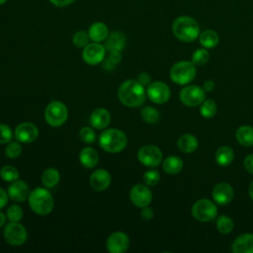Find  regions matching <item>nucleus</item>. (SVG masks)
<instances>
[{
	"label": "nucleus",
	"instance_id": "1",
	"mask_svg": "<svg viewBox=\"0 0 253 253\" xmlns=\"http://www.w3.org/2000/svg\"><path fill=\"white\" fill-rule=\"evenodd\" d=\"M118 97L123 105L136 108L144 103L146 93L144 87L137 80L128 79L119 87Z\"/></svg>",
	"mask_w": 253,
	"mask_h": 253
},
{
	"label": "nucleus",
	"instance_id": "2",
	"mask_svg": "<svg viewBox=\"0 0 253 253\" xmlns=\"http://www.w3.org/2000/svg\"><path fill=\"white\" fill-rule=\"evenodd\" d=\"M174 36L185 42H194L200 36V27L198 22L189 16H180L172 24Z\"/></svg>",
	"mask_w": 253,
	"mask_h": 253
},
{
	"label": "nucleus",
	"instance_id": "3",
	"mask_svg": "<svg viewBox=\"0 0 253 253\" xmlns=\"http://www.w3.org/2000/svg\"><path fill=\"white\" fill-rule=\"evenodd\" d=\"M30 208L39 215H46L53 209V198L48 190L38 187L30 192L29 198Z\"/></svg>",
	"mask_w": 253,
	"mask_h": 253
},
{
	"label": "nucleus",
	"instance_id": "4",
	"mask_svg": "<svg viewBox=\"0 0 253 253\" xmlns=\"http://www.w3.org/2000/svg\"><path fill=\"white\" fill-rule=\"evenodd\" d=\"M127 143L126 135L118 128H107L99 136V144L109 153H119L125 149Z\"/></svg>",
	"mask_w": 253,
	"mask_h": 253
},
{
	"label": "nucleus",
	"instance_id": "5",
	"mask_svg": "<svg viewBox=\"0 0 253 253\" xmlns=\"http://www.w3.org/2000/svg\"><path fill=\"white\" fill-rule=\"evenodd\" d=\"M196 73V65L192 61L182 60L171 67L170 78L176 84L185 85L194 80Z\"/></svg>",
	"mask_w": 253,
	"mask_h": 253
},
{
	"label": "nucleus",
	"instance_id": "6",
	"mask_svg": "<svg viewBox=\"0 0 253 253\" xmlns=\"http://www.w3.org/2000/svg\"><path fill=\"white\" fill-rule=\"evenodd\" d=\"M67 118L68 110L62 102L52 101L46 106L44 111V119L49 126L53 127L60 126L66 122Z\"/></svg>",
	"mask_w": 253,
	"mask_h": 253
},
{
	"label": "nucleus",
	"instance_id": "7",
	"mask_svg": "<svg viewBox=\"0 0 253 253\" xmlns=\"http://www.w3.org/2000/svg\"><path fill=\"white\" fill-rule=\"evenodd\" d=\"M192 214L197 220L208 222L216 217L217 208L213 202L208 199H201L193 205Z\"/></svg>",
	"mask_w": 253,
	"mask_h": 253
},
{
	"label": "nucleus",
	"instance_id": "8",
	"mask_svg": "<svg viewBox=\"0 0 253 253\" xmlns=\"http://www.w3.org/2000/svg\"><path fill=\"white\" fill-rule=\"evenodd\" d=\"M162 158H163V154L160 148L152 144L143 145L137 151L138 161L147 167L158 166L161 163Z\"/></svg>",
	"mask_w": 253,
	"mask_h": 253
},
{
	"label": "nucleus",
	"instance_id": "9",
	"mask_svg": "<svg viewBox=\"0 0 253 253\" xmlns=\"http://www.w3.org/2000/svg\"><path fill=\"white\" fill-rule=\"evenodd\" d=\"M3 235L7 243L13 246H20L27 240V230L19 222L10 221L4 228Z\"/></svg>",
	"mask_w": 253,
	"mask_h": 253
},
{
	"label": "nucleus",
	"instance_id": "10",
	"mask_svg": "<svg viewBox=\"0 0 253 253\" xmlns=\"http://www.w3.org/2000/svg\"><path fill=\"white\" fill-rule=\"evenodd\" d=\"M205 90L197 85H189L184 87L180 93V101L189 107H196L200 105L205 100Z\"/></svg>",
	"mask_w": 253,
	"mask_h": 253
},
{
	"label": "nucleus",
	"instance_id": "11",
	"mask_svg": "<svg viewBox=\"0 0 253 253\" xmlns=\"http://www.w3.org/2000/svg\"><path fill=\"white\" fill-rule=\"evenodd\" d=\"M106 47L100 42L88 43L82 51L83 60L89 65H97L105 59Z\"/></svg>",
	"mask_w": 253,
	"mask_h": 253
},
{
	"label": "nucleus",
	"instance_id": "12",
	"mask_svg": "<svg viewBox=\"0 0 253 253\" xmlns=\"http://www.w3.org/2000/svg\"><path fill=\"white\" fill-rule=\"evenodd\" d=\"M146 95L151 102L160 105L169 100L171 92L167 84L162 81H155L147 86Z\"/></svg>",
	"mask_w": 253,
	"mask_h": 253
},
{
	"label": "nucleus",
	"instance_id": "13",
	"mask_svg": "<svg viewBox=\"0 0 253 253\" xmlns=\"http://www.w3.org/2000/svg\"><path fill=\"white\" fill-rule=\"evenodd\" d=\"M129 199L135 207L142 209L150 204L152 200V193L148 189L147 185L136 184L129 192Z\"/></svg>",
	"mask_w": 253,
	"mask_h": 253
},
{
	"label": "nucleus",
	"instance_id": "14",
	"mask_svg": "<svg viewBox=\"0 0 253 253\" xmlns=\"http://www.w3.org/2000/svg\"><path fill=\"white\" fill-rule=\"evenodd\" d=\"M129 246L128 236L122 231H116L110 234L106 241V248L110 253H124Z\"/></svg>",
	"mask_w": 253,
	"mask_h": 253
},
{
	"label": "nucleus",
	"instance_id": "15",
	"mask_svg": "<svg viewBox=\"0 0 253 253\" xmlns=\"http://www.w3.org/2000/svg\"><path fill=\"white\" fill-rule=\"evenodd\" d=\"M39 129L37 126L30 122L19 124L15 128V137L19 142L31 143L38 138Z\"/></svg>",
	"mask_w": 253,
	"mask_h": 253
},
{
	"label": "nucleus",
	"instance_id": "16",
	"mask_svg": "<svg viewBox=\"0 0 253 253\" xmlns=\"http://www.w3.org/2000/svg\"><path fill=\"white\" fill-rule=\"evenodd\" d=\"M211 196L213 201L220 206H224L229 204L234 196V192L232 187L225 182H220L216 184L211 192Z\"/></svg>",
	"mask_w": 253,
	"mask_h": 253
},
{
	"label": "nucleus",
	"instance_id": "17",
	"mask_svg": "<svg viewBox=\"0 0 253 253\" xmlns=\"http://www.w3.org/2000/svg\"><path fill=\"white\" fill-rule=\"evenodd\" d=\"M90 186L98 192L105 191L111 184V175L105 169H98L94 171L89 179Z\"/></svg>",
	"mask_w": 253,
	"mask_h": 253
},
{
	"label": "nucleus",
	"instance_id": "18",
	"mask_svg": "<svg viewBox=\"0 0 253 253\" xmlns=\"http://www.w3.org/2000/svg\"><path fill=\"white\" fill-rule=\"evenodd\" d=\"M29 186L23 180H16L8 188V196L14 202H24L29 198Z\"/></svg>",
	"mask_w": 253,
	"mask_h": 253
},
{
	"label": "nucleus",
	"instance_id": "19",
	"mask_svg": "<svg viewBox=\"0 0 253 253\" xmlns=\"http://www.w3.org/2000/svg\"><path fill=\"white\" fill-rule=\"evenodd\" d=\"M111 123V115L104 108L95 109L90 115V124L96 129H104Z\"/></svg>",
	"mask_w": 253,
	"mask_h": 253
},
{
	"label": "nucleus",
	"instance_id": "20",
	"mask_svg": "<svg viewBox=\"0 0 253 253\" xmlns=\"http://www.w3.org/2000/svg\"><path fill=\"white\" fill-rule=\"evenodd\" d=\"M126 39L124 33L116 31L109 34L106 39L105 47L109 52L111 51H122L126 46Z\"/></svg>",
	"mask_w": 253,
	"mask_h": 253
},
{
	"label": "nucleus",
	"instance_id": "21",
	"mask_svg": "<svg viewBox=\"0 0 253 253\" xmlns=\"http://www.w3.org/2000/svg\"><path fill=\"white\" fill-rule=\"evenodd\" d=\"M231 250L234 253H253V234L244 233L239 235L233 241Z\"/></svg>",
	"mask_w": 253,
	"mask_h": 253
},
{
	"label": "nucleus",
	"instance_id": "22",
	"mask_svg": "<svg viewBox=\"0 0 253 253\" xmlns=\"http://www.w3.org/2000/svg\"><path fill=\"white\" fill-rule=\"evenodd\" d=\"M88 35L91 41L95 42H101L106 41L107 37L109 36V29L105 23L95 22L89 27Z\"/></svg>",
	"mask_w": 253,
	"mask_h": 253
},
{
	"label": "nucleus",
	"instance_id": "23",
	"mask_svg": "<svg viewBox=\"0 0 253 253\" xmlns=\"http://www.w3.org/2000/svg\"><path fill=\"white\" fill-rule=\"evenodd\" d=\"M199 142L195 135L191 133H185L178 138L177 146L180 151L184 153H192L198 148Z\"/></svg>",
	"mask_w": 253,
	"mask_h": 253
},
{
	"label": "nucleus",
	"instance_id": "24",
	"mask_svg": "<svg viewBox=\"0 0 253 253\" xmlns=\"http://www.w3.org/2000/svg\"><path fill=\"white\" fill-rule=\"evenodd\" d=\"M79 160L84 167L93 168L99 161V154L92 147H84L79 153Z\"/></svg>",
	"mask_w": 253,
	"mask_h": 253
},
{
	"label": "nucleus",
	"instance_id": "25",
	"mask_svg": "<svg viewBox=\"0 0 253 253\" xmlns=\"http://www.w3.org/2000/svg\"><path fill=\"white\" fill-rule=\"evenodd\" d=\"M183 160L177 155H170L163 161V170L171 175L178 174L183 169Z\"/></svg>",
	"mask_w": 253,
	"mask_h": 253
},
{
	"label": "nucleus",
	"instance_id": "26",
	"mask_svg": "<svg viewBox=\"0 0 253 253\" xmlns=\"http://www.w3.org/2000/svg\"><path fill=\"white\" fill-rule=\"evenodd\" d=\"M235 137L237 141L243 146L253 145V126H241L237 128Z\"/></svg>",
	"mask_w": 253,
	"mask_h": 253
},
{
	"label": "nucleus",
	"instance_id": "27",
	"mask_svg": "<svg viewBox=\"0 0 253 253\" xmlns=\"http://www.w3.org/2000/svg\"><path fill=\"white\" fill-rule=\"evenodd\" d=\"M234 158V152L229 146H221L215 152V162L219 166L229 165Z\"/></svg>",
	"mask_w": 253,
	"mask_h": 253
},
{
	"label": "nucleus",
	"instance_id": "28",
	"mask_svg": "<svg viewBox=\"0 0 253 253\" xmlns=\"http://www.w3.org/2000/svg\"><path fill=\"white\" fill-rule=\"evenodd\" d=\"M60 181V174L55 168H47L42 174V183L45 188H52Z\"/></svg>",
	"mask_w": 253,
	"mask_h": 253
},
{
	"label": "nucleus",
	"instance_id": "29",
	"mask_svg": "<svg viewBox=\"0 0 253 253\" xmlns=\"http://www.w3.org/2000/svg\"><path fill=\"white\" fill-rule=\"evenodd\" d=\"M200 43L206 47V48H212L217 45L219 42V37L216 32L212 30H207L204 31L200 36H199Z\"/></svg>",
	"mask_w": 253,
	"mask_h": 253
},
{
	"label": "nucleus",
	"instance_id": "30",
	"mask_svg": "<svg viewBox=\"0 0 253 253\" xmlns=\"http://www.w3.org/2000/svg\"><path fill=\"white\" fill-rule=\"evenodd\" d=\"M200 113L206 119L212 118L216 113V105H215L214 101L211 99H205L201 103Z\"/></svg>",
	"mask_w": 253,
	"mask_h": 253
},
{
	"label": "nucleus",
	"instance_id": "31",
	"mask_svg": "<svg viewBox=\"0 0 253 253\" xmlns=\"http://www.w3.org/2000/svg\"><path fill=\"white\" fill-rule=\"evenodd\" d=\"M0 177L5 182H14L19 179V171L12 165H5L0 170Z\"/></svg>",
	"mask_w": 253,
	"mask_h": 253
},
{
	"label": "nucleus",
	"instance_id": "32",
	"mask_svg": "<svg viewBox=\"0 0 253 253\" xmlns=\"http://www.w3.org/2000/svg\"><path fill=\"white\" fill-rule=\"evenodd\" d=\"M233 221L229 216L220 215L216 219V228L222 234H227L233 229Z\"/></svg>",
	"mask_w": 253,
	"mask_h": 253
},
{
	"label": "nucleus",
	"instance_id": "33",
	"mask_svg": "<svg viewBox=\"0 0 253 253\" xmlns=\"http://www.w3.org/2000/svg\"><path fill=\"white\" fill-rule=\"evenodd\" d=\"M141 118L145 123L153 125L159 121L160 114L156 109L152 107H144L141 110Z\"/></svg>",
	"mask_w": 253,
	"mask_h": 253
},
{
	"label": "nucleus",
	"instance_id": "34",
	"mask_svg": "<svg viewBox=\"0 0 253 253\" xmlns=\"http://www.w3.org/2000/svg\"><path fill=\"white\" fill-rule=\"evenodd\" d=\"M122 60L121 51H111L109 56L104 60L103 67L108 71H112Z\"/></svg>",
	"mask_w": 253,
	"mask_h": 253
},
{
	"label": "nucleus",
	"instance_id": "35",
	"mask_svg": "<svg viewBox=\"0 0 253 253\" xmlns=\"http://www.w3.org/2000/svg\"><path fill=\"white\" fill-rule=\"evenodd\" d=\"M210 59V53L206 48H200L194 51L192 55V62L195 65L201 66L206 64Z\"/></svg>",
	"mask_w": 253,
	"mask_h": 253
},
{
	"label": "nucleus",
	"instance_id": "36",
	"mask_svg": "<svg viewBox=\"0 0 253 253\" xmlns=\"http://www.w3.org/2000/svg\"><path fill=\"white\" fill-rule=\"evenodd\" d=\"M22 153V146L20 142L17 141H10L7 143L5 147V154L7 157L11 159L17 158Z\"/></svg>",
	"mask_w": 253,
	"mask_h": 253
},
{
	"label": "nucleus",
	"instance_id": "37",
	"mask_svg": "<svg viewBox=\"0 0 253 253\" xmlns=\"http://www.w3.org/2000/svg\"><path fill=\"white\" fill-rule=\"evenodd\" d=\"M6 216L10 221L18 222L23 217V210L18 205H11L6 211Z\"/></svg>",
	"mask_w": 253,
	"mask_h": 253
},
{
	"label": "nucleus",
	"instance_id": "38",
	"mask_svg": "<svg viewBox=\"0 0 253 253\" xmlns=\"http://www.w3.org/2000/svg\"><path fill=\"white\" fill-rule=\"evenodd\" d=\"M80 139L87 144H92L96 141V133L90 126H84L79 130Z\"/></svg>",
	"mask_w": 253,
	"mask_h": 253
},
{
	"label": "nucleus",
	"instance_id": "39",
	"mask_svg": "<svg viewBox=\"0 0 253 253\" xmlns=\"http://www.w3.org/2000/svg\"><path fill=\"white\" fill-rule=\"evenodd\" d=\"M89 41H90L89 35L84 31H78L72 37V42L77 47L84 48L89 43Z\"/></svg>",
	"mask_w": 253,
	"mask_h": 253
},
{
	"label": "nucleus",
	"instance_id": "40",
	"mask_svg": "<svg viewBox=\"0 0 253 253\" xmlns=\"http://www.w3.org/2000/svg\"><path fill=\"white\" fill-rule=\"evenodd\" d=\"M160 180V174L155 169L147 170L143 175V182L147 186H155Z\"/></svg>",
	"mask_w": 253,
	"mask_h": 253
},
{
	"label": "nucleus",
	"instance_id": "41",
	"mask_svg": "<svg viewBox=\"0 0 253 253\" xmlns=\"http://www.w3.org/2000/svg\"><path fill=\"white\" fill-rule=\"evenodd\" d=\"M13 138V131L8 125L0 124V144H7Z\"/></svg>",
	"mask_w": 253,
	"mask_h": 253
},
{
	"label": "nucleus",
	"instance_id": "42",
	"mask_svg": "<svg viewBox=\"0 0 253 253\" xmlns=\"http://www.w3.org/2000/svg\"><path fill=\"white\" fill-rule=\"evenodd\" d=\"M137 81L143 86V87H147L150 83H151V77L147 72H141L138 77H137Z\"/></svg>",
	"mask_w": 253,
	"mask_h": 253
},
{
	"label": "nucleus",
	"instance_id": "43",
	"mask_svg": "<svg viewBox=\"0 0 253 253\" xmlns=\"http://www.w3.org/2000/svg\"><path fill=\"white\" fill-rule=\"evenodd\" d=\"M244 168L251 174H253V153L249 154L244 159Z\"/></svg>",
	"mask_w": 253,
	"mask_h": 253
},
{
	"label": "nucleus",
	"instance_id": "44",
	"mask_svg": "<svg viewBox=\"0 0 253 253\" xmlns=\"http://www.w3.org/2000/svg\"><path fill=\"white\" fill-rule=\"evenodd\" d=\"M53 6L58 7V8H63L66 6H69L70 4H72L73 2H75L76 0H48Z\"/></svg>",
	"mask_w": 253,
	"mask_h": 253
},
{
	"label": "nucleus",
	"instance_id": "45",
	"mask_svg": "<svg viewBox=\"0 0 253 253\" xmlns=\"http://www.w3.org/2000/svg\"><path fill=\"white\" fill-rule=\"evenodd\" d=\"M141 216L145 220H149V219H151L154 216V211L148 206L144 207V208H142V211H141Z\"/></svg>",
	"mask_w": 253,
	"mask_h": 253
},
{
	"label": "nucleus",
	"instance_id": "46",
	"mask_svg": "<svg viewBox=\"0 0 253 253\" xmlns=\"http://www.w3.org/2000/svg\"><path fill=\"white\" fill-rule=\"evenodd\" d=\"M8 192H6L4 189L0 187V209L4 208L8 203Z\"/></svg>",
	"mask_w": 253,
	"mask_h": 253
},
{
	"label": "nucleus",
	"instance_id": "47",
	"mask_svg": "<svg viewBox=\"0 0 253 253\" xmlns=\"http://www.w3.org/2000/svg\"><path fill=\"white\" fill-rule=\"evenodd\" d=\"M214 86H215V84H214V82L212 80H207V81L204 82L203 88H204V90L206 92H211V91H212L214 89Z\"/></svg>",
	"mask_w": 253,
	"mask_h": 253
},
{
	"label": "nucleus",
	"instance_id": "48",
	"mask_svg": "<svg viewBox=\"0 0 253 253\" xmlns=\"http://www.w3.org/2000/svg\"><path fill=\"white\" fill-rule=\"evenodd\" d=\"M5 221H6V216H5V214H4L2 211H0V227H2V226L4 225Z\"/></svg>",
	"mask_w": 253,
	"mask_h": 253
},
{
	"label": "nucleus",
	"instance_id": "49",
	"mask_svg": "<svg viewBox=\"0 0 253 253\" xmlns=\"http://www.w3.org/2000/svg\"><path fill=\"white\" fill-rule=\"evenodd\" d=\"M249 196H250L251 200L253 201V181L251 182V184L249 186Z\"/></svg>",
	"mask_w": 253,
	"mask_h": 253
},
{
	"label": "nucleus",
	"instance_id": "50",
	"mask_svg": "<svg viewBox=\"0 0 253 253\" xmlns=\"http://www.w3.org/2000/svg\"><path fill=\"white\" fill-rule=\"evenodd\" d=\"M7 2V0H0V5H3V4H5Z\"/></svg>",
	"mask_w": 253,
	"mask_h": 253
}]
</instances>
